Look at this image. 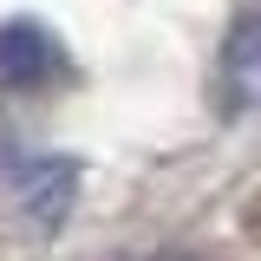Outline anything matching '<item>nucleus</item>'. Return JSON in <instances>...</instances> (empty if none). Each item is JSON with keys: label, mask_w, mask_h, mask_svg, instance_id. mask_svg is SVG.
Returning a JSON list of instances; mask_svg holds the SVG:
<instances>
[{"label": "nucleus", "mask_w": 261, "mask_h": 261, "mask_svg": "<svg viewBox=\"0 0 261 261\" xmlns=\"http://www.w3.org/2000/svg\"><path fill=\"white\" fill-rule=\"evenodd\" d=\"M209 98H216V111H222L228 124L235 118H248L261 98V20L242 7L222 33V53H216V79H209Z\"/></svg>", "instance_id": "1"}, {"label": "nucleus", "mask_w": 261, "mask_h": 261, "mask_svg": "<svg viewBox=\"0 0 261 261\" xmlns=\"http://www.w3.org/2000/svg\"><path fill=\"white\" fill-rule=\"evenodd\" d=\"M65 72V46L39 20H0V85L7 92H39Z\"/></svg>", "instance_id": "2"}, {"label": "nucleus", "mask_w": 261, "mask_h": 261, "mask_svg": "<svg viewBox=\"0 0 261 261\" xmlns=\"http://www.w3.org/2000/svg\"><path fill=\"white\" fill-rule=\"evenodd\" d=\"M13 202L33 228H59L79 202V163L72 157H27L13 163Z\"/></svg>", "instance_id": "3"}]
</instances>
